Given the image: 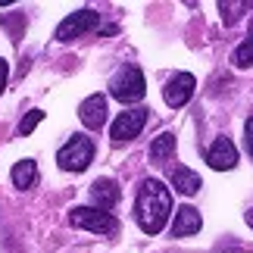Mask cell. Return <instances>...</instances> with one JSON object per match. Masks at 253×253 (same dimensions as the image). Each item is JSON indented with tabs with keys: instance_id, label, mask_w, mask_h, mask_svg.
Wrapping results in <instances>:
<instances>
[{
	"instance_id": "1",
	"label": "cell",
	"mask_w": 253,
	"mask_h": 253,
	"mask_svg": "<svg viewBox=\"0 0 253 253\" xmlns=\"http://www.w3.org/2000/svg\"><path fill=\"white\" fill-rule=\"evenodd\" d=\"M172 212V194L160 178H144L134 200V219L147 235H160Z\"/></svg>"
},
{
	"instance_id": "2",
	"label": "cell",
	"mask_w": 253,
	"mask_h": 253,
	"mask_svg": "<svg viewBox=\"0 0 253 253\" xmlns=\"http://www.w3.org/2000/svg\"><path fill=\"white\" fill-rule=\"evenodd\" d=\"M91 160H94V144H91V138H84V134H72L60 147V153H56V163H60V169H66V172H82V169H87Z\"/></svg>"
},
{
	"instance_id": "3",
	"label": "cell",
	"mask_w": 253,
	"mask_h": 253,
	"mask_svg": "<svg viewBox=\"0 0 253 253\" xmlns=\"http://www.w3.org/2000/svg\"><path fill=\"white\" fill-rule=\"evenodd\" d=\"M69 222H72L75 228L94 231V235H116V231H119V222H116L113 212L94 210V207H75L69 212Z\"/></svg>"
},
{
	"instance_id": "4",
	"label": "cell",
	"mask_w": 253,
	"mask_h": 253,
	"mask_svg": "<svg viewBox=\"0 0 253 253\" xmlns=\"http://www.w3.org/2000/svg\"><path fill=\"white\" fill-rule=\"evenodd\" d=\"M110 94L116 97V100H122V103L141 100V97L147 94V87H144V72L138 69V66H125V69L110 82Z\"/></svg>"
},
{
	"instance_id": "5",
	"label": "cell",
	"mask_w": 253,
	"mask_h": 253,
	"mask_svg": "<svg viewBox=\"0 0 253 253\" xmlns=\"http://www.w3.org/2000/svg\"><path fill=\"white\" fill-rule=\"evenodd\" d=\"M97 25V13L94 9H79V13H69L56 25V41H75V38L87 35Z\"/></svg>"
},
{
	"instance_id": "6",
	"label": "cell",
	"mask_w": 253,
	"mask_h": 253,
	"mask_svg": "<svg viewBox=\"0 0 253 253\" xmlns=\"http://www.w3.org/2000/svg\"><path fill=\"white\" fill-rule=\"evenodd\" d=\"M144 122H147V110H125L116 116V122L110 125V138L113 141H131L138 138Z\"/></svg>"
},
{
	"instance_id": "7",
	"label": "cell",
	"mask_w": 253,
	"mask_h": 253,
	"mask_svg": "<svg viewBox=\"0 0 253 253\" xmlns=\"http://www.w3.org/2000/svg\"><path fill=\"white\" fill-rule=\"evenodd\" d=\"M194 87H197V79H194L191 72H178V75H172V79H169L166 87H163V100H166L169 106H184V103L191 100Z\"/></svg>"
},
{
	"instance_id": "8",
	"label": "cell",
	"mask_w": 253,
	"mask_h": 253,
	"mask_svg": "<svg viewBox=\"0 0 253 253\" xmlns=\"http://www.w3.org/2000/svg\"><path fill=\"white\" fill-rule=\"evenodd\" d=\"M207 163H210L212 169H219V172L235 169V163H238V147H235L228 138H216V141H212V147L207 150Z\"/></svg>"
},
{
	"instance_id": "9",
	"label": "cell",
	"mask_w": 253,
	"mask_h": 253,
	"mask_svg": "<svg viewBox=\"0 0 253 253\" xmlns=\"http://www.w3.org/2000/svg\"><path fill=\"white\" fill-rule=\"evenodd\" d=\"M91 200H94V210H113L119 203V184L113 178H97L91 184Z\"/></svg>"
},
{
	"instance_id": "10",
	"label": "cell",
	"mask_w": 253,
	"mask_h": 253,
	"mask_svg": "<svg viewBox=\"0 0 253 253\" xmlns=\"http://www.w3.org/2000/svg\"><path fill=\"white\" fill-rule=\"evenodd\" d=\"M79 116H82V122H84L91 131L100 128V125L106 122V97H103V94H91V97L82 103Z\"/></svg>"
},
{
	"instance_id": "11",
	"label": "cell",
	"mask_w": 253,
	"mask_h": 253,
	"mask_svg": "<svg viewBox=\"0 0 253 253\" xmlns=\"http://www.w3.org/2000/svg\"><path fill=\"white\" fill-rule=\"evenodd\" d=\"M203 225V219H200V212L194 210V207H181L178 212H175V222H172V235L175 238H188V235H197Z\"/></svg>"
},
{
	"instance_id": "12",
	"label": "cell",
	"mask_w": 253,
	"mask_h": 253,
	"mask_svg": "<svg viewBox=\"0 0 253 253\" xmlns=\"http://www.w3.org/2000/svg\"><path fill=\"white\" fill-rule=\"evenodd\" d=\"M35 178H38V163L35 160H19L13 166V184L19 191H28L35 184Z\"/></svg>"
},
{
	"instance_id": "13",
	"label": "cell",
	"mask_w": 253,
	"mask_h": 253,
	"mask_svg": "<svg viewBox=\"0 0 253 253\" xmlns=\"http://www.w3.org/2000/svg\"><path fill=\"white\" fill-rule=\"evenodd\" d=\"M172 188L178 191V194H197V191H200V175L191 172V169H175Z\"/></svg>"
},
{
	"instance_id": "14",
	"label": "cell",
	"mask_w": 253,
	"mask_h": 253,
	"mask_svg": "<svg viewBox=\"0 0 253 253\" xmlns=\"http://www.w3.org/2000/svg\"><path fill=\"white\" fill-rule=\"evenodd\" d=\"M175 153V134H160V138H153V144H150V160L153 163H166L169 157Z\"/></svg>"
},
{
	"instance_id": "15",
	"label": "cell",
	"mask_w": 253,
	"mask_h": 253,
	"mask_svg": "<svg viewBox=\"0 0 253 253\" xmlns=\"http://www.w3.org/2000/svg\"><path fill=\"white\" fill-rule=\"evenodd\" d=\"M231 63L238 66V69H247V66H253V32L244 38V44L235 50V56H231Z\"/></svg>"
},
{
	"instance_id": "16",
	"label": "cell",
	"mask_w": 253,
	"mask_h": 253,
	"mask_svg": "<svg viewBox=\"0 0 253 253\" xmlns=\"http://www.w3.org/2000/svg\"><path fill=\"white\" fill-rule=\"evenodd\" d=\"M219 9H222V22H225V25H235L238 22V9H247V3H225V0H222Z\"/></svg>"
},
{
	"instance_id": "17",
	"label": "cell",
	"mask_w": 253,
	"mask_h": 253,
	"mask_svg": "<svg viewBox=\"0 0 253 253\" xmlns=\"http://www.w3.org/2000/svg\"><path fill=\"white\" fill-rule=\"evenodd\" d=\"M41 119H44V113H41V110H32L22 122H19V134H32V131H35V125L41 122Z\"/></svg>"
},
{
	"instance_id": "18",
	"label": "cell",
	"mask_w": 253,
	"mask_h": 253,
	"mask_svg": "<svg viewBox=\"0 0 253 253\" xmlns=\"http://www.w3.org/2000/svg\"><path fill=\"white\" fill-rule=\"evenodd\" d=\"M244 138H247V153H250V160H253V116L247 119V128H244Z\"/></svg>"
},
{
	"instance_id": "19",
	"label": "cell",
	"mask_w": 253,
	"mask_h": 253,
	"mask_svg": "<svg viewBox=\"0 0 253 253\" xmlns=\"http://www.w3.org/2000/svg\"><path fill=\"white\" fill-rule=\"evenodd\" d=\"M6 75H9V66H6L3 60H0V91L6 87Z\"/></svg>"
},
{
	"instance_id": "20",
	"label": "cell",
	"mask_w": 253,
	"mask_h": 253,
	"mask_svg": "<svg viewBox=\"0 0 253 253\" xmlns=\"http://www.w3.org/2000/svg\"><path fill=\"white\" fill-rule=\"evenodd\" d=\"M247 225L253 228V210H247Z\"/></svg>"
}]
</instances>
